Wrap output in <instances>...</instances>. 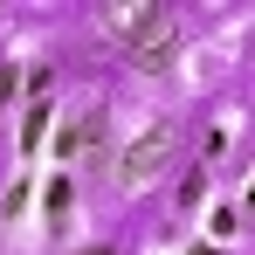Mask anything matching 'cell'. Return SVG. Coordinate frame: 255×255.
I'll return each mask as SVG.
<instances>
[{
    "label": "cell",
    "mask_w": 255,
    "mask_h": 255,
    "mask_svg": "<svg viewBox=\"0 0 255 255\" xmlns=\"http://www.w3.org/2000/svg\"><path fill=\"white\" fill-rule=\"evenodd\" d=\"M76 255H111V249H104V242H97V249H76Z\"/></svg>",
    "instance_id": "ba28073f"
},
{
    "label": "cell",
    "mask_w": 255,
    "mask_h": 255,
    "mask_svg": "<svg viewBox=\"0 0 255 255\" xmlns=\"http://www.w3.org/2000/svg\"><path fill=\"white\" fill-rule=\"evenodd\" d=\"M249 207H255V186H249Z\"/></svg>",
    "instance_id": "9c48e42d"
},
{
    "label": "cell",
    "mask_w": 255,
    "mask_h": 255,
    "mask_svg": "<svg viewBox=\"0 0 255 255\" xmlns=\"http://www.w3.org/2000/svg\"><path fill=\"white\" fill-rule=\"evenodd\" d=\"M69 193H76V186H69V172H62V179H48V214H69Z\"/></svg>",
    "instance_id": "8992f818"
},
{
    "label": "cell",
    "mask_w": 255,
    "mask_h": 255,
    "mask_svg": "<svg viewBox=\"0 0 255 255\" xmlns=\"http://www.w3.org/2000/svg\"><path fill=\"white\" fill-rule=\"evenodd\" d=\"M104 35H118L138 69H172V55H179V28H172L166 7H152V0L104 7Z\"/></svg>",
    "instance_id": "6da1fadb"
},
{
    "label": "cell",
    "mask_w": 255,
    "mask_h": 255,
    "mask_svg": "<svg viewBox=\"0 0 255 255\" xmlns=\"http://www.w3.org/2000/svg\"><path fill=\"white\" fill-rule=\"evenodd\" d=\"M200 193H207V166H193L179 179V207H200Z\"/></svg>",
    "instance_id": "5b68a950"
},
{
    "label": "cell",
    "mask_w": 255,
    "mask_h": 255,
    "mask_svg": "<svg viewBox=\"0 0 255 255\" xmlns=\"http://www.w3.org/2000/svg\"><path fill=\"white\" fill-rule=\"evenodd\" d=\"M172 145H179V125H152L145 138H131L125 159H118V186H145V179H159L172 159Z\"/></svg>",
    "instance_id": "7a4b0ae2"
},
{
    "label": "cell",
    "mask_w": 255,
    "mask_h": 255,
    "mask_svg": "<svg viewBox=\"0 0 255 255\" xmlns=\"http://www.w3.org/2000/svg\"><path fill=\"white\" fill-rule=\"evenodd\" d=\"M104 138H111V111H104V104H90V111H76V118L62 125V138H55V152H62L69 166H76L83 152H90V159L104 152Z\"/></svg>",
    "instance_id": "3957f363"
},
{
    "label": "cell",
    "mask_w": 255,
    "mask_h": 255,
    "mask_svg": "<svg viewBox=\"0 0 255 255\" xmlns=\"http://www.w3.org/2000/svg\"><path fill=\"white\" fill-rule=\"evenodd\" d=\"M48 138V104H35V111H28V118H21V145H28V152H35V145H42Z\"/></svg>",
    "instance_id": "277c9868"
},
{
    "label": "cell",
    "mask_w": 255,
    "mask_h": 255,
    "mask_svg": "<svg viewBox=\"0 0 255 255\" xmlns=\"http://www.w3.org/2000/svg\"><path fill=\"white\" fill-rule=\"evenodd\" d=\"M193 255H214V249H193Z\"/></svg>",
    "instance_id": "30bf717a"
},
{
    "label": "cell",
    "mask_w": 255,
    "mask_h": 255,
    "mask_svg": "<svg viewBox=\"0 0 255 255\" xmlns=\"http://www.w3.org/2000/svg\"><path fill=\"white\" fill-rule=\"evenodd\" d=\"M14 90H21V69H14V62H0V111H7V97H14Z\"/></svg>",
    "instance_id": "52a82bcc"
}]
</instances>
